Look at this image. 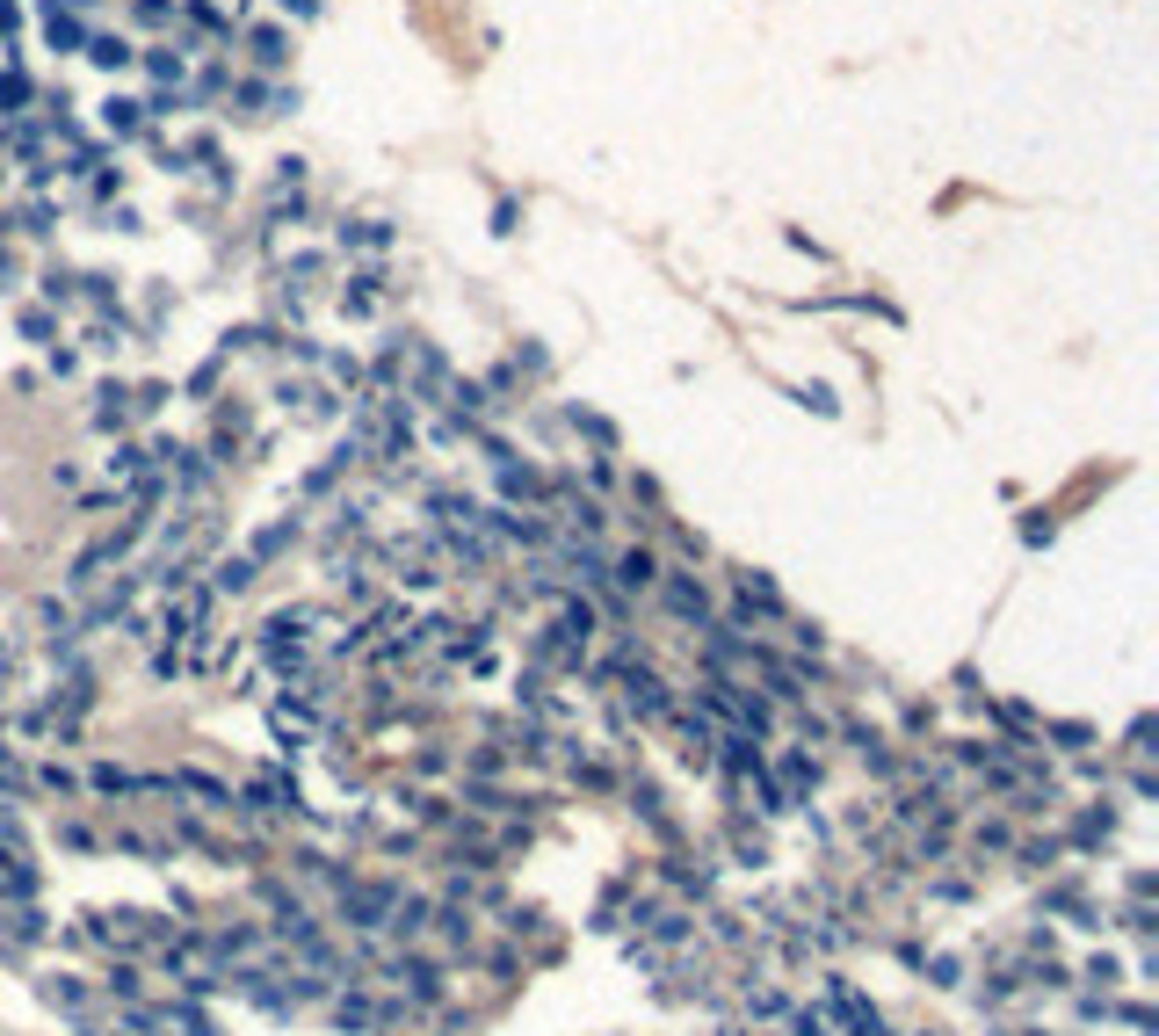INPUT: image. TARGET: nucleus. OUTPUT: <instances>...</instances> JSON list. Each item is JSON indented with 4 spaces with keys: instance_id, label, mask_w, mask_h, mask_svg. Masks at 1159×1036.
I'll list each match as a JSON object with an SVG mask.
<instances>
[{
    "instance_id": "f03ea898",
    "label": "nucleus",
    "mask_w": 1159,
    "mask_h": 1036,
    "mask_svg": "<svg viewBox=\"0 0 1159 1036\" xmlns=\"http://www.w3.org/2000/svg\"><path fill=\"white\" fill-rule=\"evenodd\" d=\"M44 37H51V44H59V51H73V44H80V29H73V22L59 15V8H51V15H44Z\"/></svg>"
},
{
    "instance_id": "20e7f679",
    "label": "nucleus",
    "mask_w": 1159,
    "mask_h": 1036,
    "mask_svg": "<svg viewBox=\"0 0 1159 1036\" xmlns=\"http://www.w3.org/2000/svg\"><path fill=\"white\" fill-rule=\"evenodd\" d=\"M616 580H624V587H645V580H652V559H645V551H631V559L616 566Z\"/></svg>"
},
{
    "instance_id": "6e6552de",
    "label": "nucleus",
    "mask_w": 1159,
    "mask_h": 1036,
    "mask_svg": "<svg viewBox=\"0 0 1159 1036\" xmlns=\"http://www.w3.org/2000/svg\"><path fill=\"white\" fill-rule=\"evenodd\" d=\"M283 8H298V15H312V0H283Z\"/></svg>"
},
{
    "instance_id": "0eeeda50",
    "label": "nucleus",
    "mask_w": 1159,
    "mask_h": 1036,
    "mask_svg": "<svg viewBox=\"0 0 1159 1036\" xmlns=\"http://www.w3.org/2000/svg\"><path fill=\"white\" fill-rule=\"evenodd\" d=\"M797 1036H826V1022L819 1015H797Z\"/></svg>"
},
{
    "instance_id": "f257e3e1",
    "label": "nucleus",
    "mask_w": 1159,
    "mask_h": 1036,
    "mask_svg": "<svg viewBox=\"0 0 1159 1036\" xmlns=\"http://www.w3.org/2000/svg\"><path fill=\"white\" fill-rule=\"evenodd\" d=\"M667 609H674V616H696V624H703V594H696L689 580H667Z\"/></svg>"
},
{
    "instance_id": "7ed1b4c3",
    "label": "nucleus",
    "mask_w": 1159,
    "mask_h": 1036,
    "mask_svg": "<svg viewBox=\"0 0 1159 1036\" xmlns=\"http://www.w3.org/2000/svg\"><path fill=\"white\" fill-rule=\"evenodd\" d=\"M87 59H94V66H124V59H131V51H124L117 37H94V44H87Z\"/></svg>"
},
{
    "instance_id": "39448f33",
    "label": "nucleus",
    "mask_w": 1159,
    "mask_h": 1036,
    "mask_svg": "<svg viewBox=\"0 0 1159 1036\" xmlns=\"http://www.w3.org/2000/svg\"><path fill=\"white\" fill-rule=\"evenodd\" d=\"M247 580H254L247 559H225V566H217V587H247Z\"/></svg>"
},
{
    "instance_id": "423d86ee",
    "label": "nucleus",
    "mask_w": 1159,
    "mask_h": 1036,
    "mask_svg": "<svg viewBox=\"0 0 1159 1036\" xmlns=\"http://www.w3.org/2000/svg\"><path fill=\"white\" fill-rule=\"evenodd\" d=\"M109 131H138V109L131 102H109Z\"/></svg>"
}]
</instances>
